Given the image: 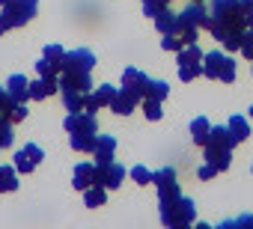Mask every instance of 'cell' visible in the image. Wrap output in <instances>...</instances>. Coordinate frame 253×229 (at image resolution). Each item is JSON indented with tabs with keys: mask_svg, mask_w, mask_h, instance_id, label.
<instances>
[{
	"mask_svg": "<svg viewBox=\"0 0 253 229\" xmlns=\"http://www.w3.org/2000/svg\"><path fill=\"white\" fill-rule=\"evenodd\" d=\"M247 30L241 0H211L209 6V33L232 54L241 51V33Z\"/></svg>",
	"mask_w": 253,
	"mask_h": 229,
	"instance_id": "obj_1",
	"label": "cell"
},
{
	"mask_svg": "<svg viewBox=\"0 0 253 229\" xmlns=\"http://www.w3.org/2000/svg\"><path fill=\"white\" fill-rule=\"evenodd\" d=\"M39 9V0H9L6 6H0V36L15 30V27H24Z\"/></svg>",
	"mask_w": 253,
	"mask_h": 229,
	"instance_id": "obj_2",
	"label": "cell"
},
{
	"mask_svg": "<svg viewBox=\"0 0 253 229\" xmlns=\"http://www.w3.org/2000/svg\"><path fill=\"white\" fill-rule=\"evenodd\" d=\"M197 220V205L191 196H176L173 202L161 205V223L167 229H185Z\"/></svg>",
	"mask_w": 253,
	"mask_h": 229,
	"instance_id": "obj_3",
	"label": "cell"
},
{
	"mask_svg": "<svg viewBox=\"0 0 253 229\" xmlns=\"http://www.w3.org/2000/svg\"><path fill=\"white\" fill-rule=\"evenodd\" d=\"M203 75L209 80H223V83H232L235 80V63L229 54L223 51H209L203 54Z\"/></svg>",
	"mask_w": 253,
	"mask_h": 229,
	"instance_id": "obj_4",
	"label": "cell"
},
{
	"mask_svg": "<svg viewBox=\"0 0 253 229\" xmlns=\"http://www.w3.org/2000/svg\"><path fill=\"white\" fill-rule=\"evenodd\" d=\"M176 63H179V80L182 83L197 80L203 75V51H200V45H185L176 54Z\"/></svg>",
	"mask_w": 253,
	"mask_h": 229,
	"instance_id": "obj_5",
	"label": "cell"
},
{
	"mask_svg": "<svg viewBox=\"0 0 253 229\" xmlns=\"http://www.w3.org/2000/svg\"><path fill=\"white\" fill-rule=\"evenodd\" d=\"M152 185L158 188V205H167V202H173L176 196H182L179 182H176V170H170V167L152 173Z\"/></svg>",
	"mask_w": 253,
	"mask_h": 229,
	"instance_id": "obj_6",
	"label": "cell"
},
{
	"mask_svg": "<svg viewBox=\"0 0 253 229\" xmlns=\"http://www.w3.org/2000/svg\"><path fill=\"white\" fill-rule=\"evenodd\" d=\"M125 179V167L116 164V161H104V164H95V185H104L110 191H116Z\"/></svg>",
	"mask_w": 253,
	"mask_h": 229,
	"instance_id": "obj_7",
	"label": "cell"
},
{
	"mask_svg": "<svg viewBox=\"0 0 253 229\" xmlns=\"http://www.w3.org/2000/svg\"><path fill=\"white\" fill-rule=\"evenodd\" d=\"M140 101H143L140 92H134L131 86H122V89H116V95H113V101H110V110L119 113V116H128V113H134V107H137Z\"/></svg>",
	"mask_w": 253,
	"mask_h": 229,
	"instance_id": "obj_8",
	"label": "cell"
},
{
	"mask_svg": "<svg viewBox=\"0 0 253 229\" xmlns=\"http://www.w3.org/2000/svg\"><path fill=\"white\" fill-rule=\"evenodd\" d=\"M42 158H45L42 146H36V143H27L24 149H18V152H15V170L27 176V173H33V170L42 164Z\"/></svg>",
	"mask_w": 253,
	"mask_h": 229,
	"instance_id": "obj_9",
	"label": "cell"
},
{
	"mask_svg": "<svg viewBox=\"0 0 253 229\" xmlns=\"http://www.w3.org/2000/svg\"><path fill=\"white\" fill-rule=\"evenodd\" d=\"M92 66H95V54H92V51H86V48L66 51L63 72H92Z\"/></svg>",
	"mask_w": 253,
	"mask_h": 229,
	"instance_id": "obj_10",
	"label": "cell"
},
{
	"mask_svg": "<svg viewBox=\"0 0 253 229\" xmlns=\"http://www.w3.org/2000/svg\"><path fill=\"white\" fill-rule=\"evenodd\" d=\"M63 125H66V131H69V134H81V131H92V134H98V122H95V113H86V110L69 113Z\"/></svg>",
	"mask_w": 253,
	"mask_h": 229,
	"instance_id": "obj_11",
	"label": "cell"
},
{
	"mask_svg": "<svg viewBox=\"0 0 253 229\" xmlns=\"http://www.w3.org/2000/svg\"><path fill=\"white\" fill-rule=\"evenodd\" d=\"M60 92V80L57 75H39L33 83H30V98L33 101H42V98H51Z\"/></svg>",
	"mask_w": 253,
	"mask_h": 229,
	"instance_id": "obj_12",
	"label": "cell"
},
{
	"mask_svg": "<svg viewBox=\"0 0 253 229\" xmlns=\"http://www.w3.org/2000/svg\"><path fill=\"white\" fill-rule=\"evenodd\" d=\"M113 95H116V89H113L110 83H104V86H92V89L86 92V104H84V110H86V113H95L98 107H110Z\"/></svg>",
	"mask_w": 253,
	"mask_h": 229,
	"instance_id": "obj_13",
	"label": "cell"
},
{
	"mask_svg": "<svg viewBox=\"0 0 253 229\" xmlns=\"http://www.w3.org/2000/svg\"><path fill=\"white\" fill-rule=\"evenodd\" d=\"M179 15H182V21H188L191 27L209 30V9H206V3H197V0H191V3H188Z\"/></svg>",
	"mask_w": 253,
	"mask_h": 229,
	"instance_id": "obj_14",
	"label": "cell"
},
{
	"mask_svg": "<svg viewBox=\"0 0 253 229\" xmlns=\"http://www.w3.org/2000/svg\"><path fill=\"white\" fill-rule=\"evenodd\" d=\"M60 89H78V92H89V89H92V77H89V72H63Z\"/></svg>",
	"mask_w": 253,
	"mask_h": 229,
	"instance_id": "obj_15",
	"label": "cell"
},
{
	"mask_svg": "<svg viewBox=\"0 0 253 229\" xmlns=\"http://www.w3.org/2000/svg\"><path fill=\"white\" fill-rule=\"evenodd\" d=\"M113 152H116V137H113V134H98V137H95V146H92L95 164L113 161Z\"/></svg>",
	"mask_w": 253,
	"mask_h": 229,
	"instance_id": "obj_16",
	"label": "cell"
},
{
	"mask_svg": "<svg viewBox=\"0 0 253 229\" xmlns=\"http://www.w3.org/2000/svg\"><path fill=\"white\" fill-rule=\"evenodd\" d=\"M6 92L12 95V101L24 104V101L30 98V80H27L24 75H12V77H9V83H6Z\"/></svg>",
	"mask_w": 253,
	"mask_h": 229,
	"instance_id": "obj_17",
	"label": "cell"
},
{
	"mask_svg": "<svg viewBox=\"0 0 253 229\" xmlns=\"http://www.w3.org/2000/svg\"><path fill=\"white\" fill-rule=\"evenodd\" d=\"M203 149H206V164H214L217 173L229 170V164H232V149H217V146H203Z\"/></svg>",
	"mask_w": 253,
	"mask_h": 229,
	"instance_id": "obj_18",
	"label": "cell"
},
{
	"mask_svg": "<svg viewBox=\"0 0 253 229\" xmlns=\"http://www.w3.org/2000/svg\"><path fill=\"white\" fill-rule=\"evenodd\" d=\"M226 131H229V137H232L235 143H244V140L250 137V122H247L244 116H229Z\"/></svg>",
	"mask_w": 253,
	"mask_h": 229,
	"instance_id": "obj_19",
	"label": "cell"
},
{
	"mask_svg": "<svg viewBox=\"0 0 253 229\" xmlns=\"http://www.w3.org/2000/svg\"><path fill=\"white\" fill-rule=\"evenodd\" d=\"M72 185H75L78 191H86L89 185H95V167H92V164H78Z\"/></svg>",
	"mask_w": 253,
	"mask_h": 229,
	"instance_id": "obj_20",
	"label": "cell"
},
{
	"mask_svg": "<svg viewBox=\"0 0 253 229\" xmlns=\"http://www.w3.org/2000/svg\"><path fill=\"white\" fill-rule=\"evenodd\" d=\"M206 146H217V149H235L238 143L229 137V131H226V125H211V134H209V143Z\"/></svg>",
	"mask_w": 253,
	"mask_h": 229,
	"instance_id": "obj_21",
	"label": "cell"
},
{
	"mask_svg": "<svg viewBox=\"0 0 253 229\" xmlns=\"http://www.w3.org/2000/svg\"><path fill=\"white\" fill-rule=\"evenodd\" d=\"M18 188V170L15 164H3L0 167V193H12Z\"/></svg>",
	"mask_w": 253,
	"mask_h": 229,
	"instance_id": "obj_22",
	"label": "cell"
},
{
	"mask_svg": "<svg viewBox=\"0 0 253 229\" xmlns=\"http://www.w3.org/2000/svg\"><path fill=\"white\" fill-rule=\"evenodd\" d=\"M146 80H149V77H146L140 69H125V72H122V86H131V89L140 92V95H143V89H146Z\"/></svg>",
	"mask_w": 253,
	"mask_h": 229,
	"instance_id": "obj_23",
	"label": "cell"
},
{
	"mask_svg": "<svg viewBox=\"0 0 253 229\" xmlns=\"http://www.w3.org/2000/svg\"><path fill=\"white\" fill-rule=\"evenodd\" d=\"M42 57H45V63L51 66V72H54V75H63V60H66L63 45H48Z\"/></svg>",
	"mask_w": 253,
	"mask_h": 229,
	"instance_id": "obj_24",
	"label": "cell"
},
{
	"mask_svg": "<svg viewBox=\"0 0 253 229\" xmlns=\"http://www.w3.org/2000/svg\"><path fill=\"white\" fill-rule=\"evenodd\" d=\"M209 134H211V122H209L206 116H197V119L191 122V137H194V143H197V146H206V143H209Z\"/></svg>",
	"mask_w": 253,
	"mask_h": 229,
	"instance_id": "obj_25",
	"label": "cell"
},
{
	"mask_svg": "<svg viewBox=\"0 0 253 229\" xmlns=\"http://www.w3.org/2000/svg\"><path fill=\"white\" fill-rule=\"evenodd\" d=\"M84 104H86V92H78V89H63V107H66L69 113L84 110Z\"/></svg>",
	"mask_w": 253,
	"mask_h": 229,
	"instance_id": "obj_26",
	"label": "cell"
},
{
	"mask_svg": "<svg viewBox=\"0 0 253 229\" xmlns=\"http://www.w3.org/2000/svg\"><path fill=\"white\" fill-rule=\"evenodd\" d=\"M95 137H98V134H92V131H81V134H72V137H69V143H72V149H75V152H89V155H92Z\"/></svg>",
	"mask_w": 253,
	"mask_h": 229,
	"instance_id": "obj_27",
	"label": "cell"
},
{
	"mask_svg": "<svg viewBox=\"0 0 253 229\" xmlns=\"http://www.w3.org/2000/svg\"><path fill=\"white\" fill-rule=\"evenodd\" d=\"M170 95V86L164 80H146V89H143V98H152V101H164Z\"/></svg>",
	"mask_w": 253,
	"mask_h": 229,
	"instance_id": "obj_28",
	"label": "cell"
},
{
	"mask_svg": "<svg viewBox=\"0 0 253 229\" xmlns=\"http://www.w3.org/2000/svg\"><path fill=\"white\" fill-rule=\"evenodd\" d=\"M104 199H107V188H104V185H89V188L84 191V205H89V208L104 205Z\"/></svg>",
	"mask_w": 253,
	"mask_h": 229,
	"instance_id": "obj_29",
	"label": "cell"
},
{
	"mask_svg": "<svg viewBox=\"0 0 253 229\" xmlns=\"http://www.w3.org/2000/svg\"><path fill=\"white\" fill-rule=\"evenodd\" d=\"M15 104H18V101H12V95H9L3 86H0V119H9V122H12V110H15Z\"/></svg>",
	"mask_w": 253,
	"mask_h": 229,
	"instance_id": "obj_30",
	"label": "cell"
},
{
	"mask_svg": "<svg viewBox=\"0 0 253 229\" xmlns=\"http://www.w3.org/2000/svg\"><path fill=\"white\" fill-rule=\"evenodd\" d=\"M185 45H188V42H185V36H176V33H170V36H164V39H161V48H164V51H170V54H179Z\"/></svg>",
	"mask_w": 253,
	"mask_h": 229,
	"instance_id": "obj_31",
	"label": "cell"
},
{
	"mask_svg": "<svg viewBox=\"0 0 253 229\" xmlns=\"http://www.w3.org/2000/svg\"><path fill=\"white\" fill-rule=\"evenodd\" d=\"M170 3H173V0H143V12H146L149 18H155L158 12L170 9Z\"/></svg>",
	"mask_w": 253,
	"mask_h": 229,
	"instance_id": "obj_32",
	"label": "cell"
},
{
	"mask_svg": "<svg viewBox=\"0 0 253 229\" xmlns=\"http://www.w3.org/2000/svg\"><path fill=\"white\" fill-rule=\"evenodd\" d=\"M143 113H146V119L149 122H158L161 119V101H152V98H143Z\"/></svg>",
	"mask_w": 253,
	"mask_h": 229,
	"instance_id": "obj_33",
	"label": "cell"
},
{
	"mask_svg": "<svg viewBox=\"0 0 253 229\" xmlns=\"http://www.w3.org/2000/svg\"><path fill=\"white\" fill-rule=\"evenodd\" d=\"M12 146V122L9 119H0V152Z\"/></svg>",
	"mask_w": 253,
	"mask_h": 229,
	"instance_id": "obj_34",
	"label": "cell"
},
{
	"mask_svg": "<svg viewBox=\"0 0 253 229\" xmlns=\"http://www.w3.org/2000/svg\"><path fill=\"white\" fill-rule=\"evenodd\" d=\"M241 54H244L247 60H253V27H247V30L241 33Z\"/></svg>",
	"mask_w": 253,
	"mask_h": 229,
	"instance_id": "obj_35",
	"label": "cell"
},
{
	"mask_svg": "<svg viewBox=\"0 0 253 229\" xmlns=\"http://www.w3.org/2000/svg\"><path fill=\"white\" fill-rule=\"evenodd\" d=\"M131 179H134L137 185H152V173H149L146 167H140V164L131 167Z\"/></svg>",
	"mask_w": 253,
	"mask_h": 229,
	"instance_id": "obj_36",
	"label": "cell"
},
{
	"mask_svg": "<svg viewBox=\"0 0 253 229\" xmlns=\"http://www.w3.org/2000/svg\"><path fill=\"white\" fill-rule=\"evenodd\" d=\"M238 226H247V229H253V214H244V217H238V220H226L220 229H238Z\"/></svg>",
	"mask_w": 253,
	"mask_h": 229,
	"instance_id": "obj_37",
	"label": "cell"
},
{
	"mask_svg": "<svg viewBox=\"0 0 253 229\" xmlns=\"http://www.w3.org/2000/svg\"><path fill=\"white\" fill-rule=\"evenodd\" d=\"M241 12H244L247 27H253V0H241Z\"/></svg>",
	"mask_w": 253,
	"mask_h": 229,
	"instance_id": "obj_38",
	"label": "cell"
},
{
	"mask_svg": "<svg viewBox=\"0 0 253 229\" xmlns=\"http://www.w3.org/2000/svg\"><path fill=\"white\" fill-rule=\"evenodd\" d=\"M211 176H217V167H214V164H203V167H200V179L206 182V179H211Z\"/></svg>",
	"mask_w": 253,
	"mask_h": 229,
	"instance_id": "obj_39",
	"label": "cell"
},
{
	"mask_svg": "<svg viewBox=\"0 0 253 229\" xmlns=\"http://www.w3.org/2000/svg\"><path fill=\"white\" fill-rule=\"evenodd\" d=\"M27 119V107L24 104H15V110H12V122H24Z\"/></svg>",
	"mask_w": 253,
	"mask_h": 229,
	"instance_id": "obj_40",
	"label": "cell"
},
{
	"mask_svg": "<svg viewBox=\"0 0 253 229\" xmlns=\"http://www.w3.org/2000/svg\"><path fill=\"white\" fill-rule=\"evenodd\" d=\"M36 72H39V75H54V72H51V66L45 63V57H42V60L36 63Z\"/></svg>",
	"mask_w": 253,
	"mask_h": 229,
	"instance_id": "obj_41",
	"label": "cell"
},
{
	"mask_svg": "<svg viewBox=\"0 0 253 229\" xmlns=\"http://www.w3.org/2000/svg\"><path fill=\"white\" fill-rule=\"evenodd\" d=\"M6 3H9V0H0V6H6Z\"/></svg>",
	"mask_w": 253,
	"mask_h": 229,
	"instance_id": "obj_42",
	"label": "cell"
},
{
	"mask_svg": "<svg viewBox=\"0 0 253 229\" xmlns=\"http://www.w3.org/2000/svg\"><path fill=\"white\" fill-rule=\"evenodd\" d=\"M250 119H253V107H250Z\"/></svg>",
	"mask_w": 253,
	"mask_h": 229,
	"instance_id": "obj_43",
	"label": "cell"
},
{
	"mask_svg": "<svg viewBox=\"0 0 253 229\" xmlns=\"http://www.w3.org/2000/svg\"><path fill=\"white\" fill-rule=\"evenodd\" d=\"M250 72H253V60H250Z\"/></svg>",
	"mask_w": 253,
	"mask_h": 229,
	"instance_id": "obj_44",
	"label": "cell"
}]
</instances>
